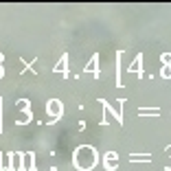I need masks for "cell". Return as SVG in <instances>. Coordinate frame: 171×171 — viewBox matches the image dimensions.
<instances>
[{"label":"cell","mask_w":171,"mask_h":171,"mask_svg":"<svg viewBox=\"0 0 171 171\" xmlns=\"http://www.w3.org/2000/svg\"><path fill=\"white\" fill-rule=\"evenodd\" d=\"M0 75H2V72H0Z\"/></svg>","instance_id":"1"}]
</instances>
